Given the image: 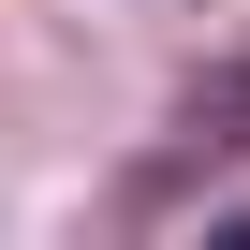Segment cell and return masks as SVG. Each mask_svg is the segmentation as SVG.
<instances>
[{"mask_svg":"<svg viewBox=\"0 0 250 250\" xmlns=\"http://www.w3.org/2000/svg\"><path fill=\"white\" fill-rule=\"evenodd\" d=\"M177 133H191V147H250V59H206V74L177 88Z\"/></svg>","mask_w":250,"mask_h":250,"instance_id":"obj_1","label":"cell"}]
</instances>
